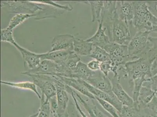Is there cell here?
<instances>
[{
	"instance_id": "6da1fadb",
	"label": "cell",
	"mask_w": 157,
	"mask_h": 117,
	"mask_svg": "<svg viewBox=\"0 0 157 117\" xmlns=\"http://www.w3.org/2000/svg\"><path fill=\"white\" fill-rule=\"evenodd\" d=\"M103 25L108 30L111 42L127 46L131 39L129 27L118 18L117 14L112 15L104 13Z\"/></svg>"
},
{
	"instance_id": "7a4b0ae2",
	"label": "cell",
	"mask_w": 157,
	"mask_h": 117,
	"mask_svg": "<svg viewBox=\"0 0 157 117\" xmlns=\"http://www.w3.org/2000/svg\"><path fill=\"white\" fill-rule=\"evenodd\" d=\"M134 17L132 25L138 31L152 32L157 28V18L148 10L146 1H133Z\"/></svg>"
},
{
	"instance_id": "3957f363",
	"label": "cell",
	"mask_w": 157,
	"mask_h": 117,
	"mask_svg": "<svg viewBox=\"0 0 157 117\" xmlns=\"http://www.w3.org/2000/svg\"><path fill=\"white\" fill-rule=\"evenodd\" d=\"M152 61L148 58H140L127 62L121 70L125 72L123 78H128L130 86L134 80L141 77H152L151 65Z\"/></svg>"
},
{
	"instance_id": "277c9868",
	"label": "cell",
	"mask_w": 157,
	"mask_h": 117,
	"mask_svg": "<svg viewBox=\"0 0 157 117\" xmlns=\"http://www.w3.org/2000/svg\"><path fill=\"white\" fill-rule=\"evenodd\" d=\"M151 32L137 31L131 38L128 45V53L130 56L138 59L146 55L152 47L149 38Z\"/></svg>"
},
{
	"instance_id": "5b68a950",
	"label": "cell",
	"mask_w": 157,
	"mask_h": 117,
	"mask_svg": "<svg viewBox=\"0 0 157 117\" xmlns=\"http://www.w3.org/2000/svg\"><path fill=\"white\" fill-rule=\"evenodd\" d=\"M109 54L114 75H118V70L129 61L137 59L128 54V46L111 42L104 48Z\"/></svg>"
},
{
	"instance_id": "8992f818",
	"label": "cell",
	"mask_w": 157,
	"mask_h": 117,
	"mask_svg": "<svg viewBox=\"0 0 157 117\" xmlns=\"http://www.w3.org/2000/svg\"><path fill=\"white\" fill-rule=\"evenodd\" d=\"M31 77L33 82L38 87L42 95L45 97V101L49 102L51 98L56 96V89L53 81L52 75L42 74H27Z\"/></svg>"
},
{
	"instance_id": "52a82bcc",
	"label": "cell",
	"mask_w": 157,
	"mask_h": 117,
	"mask_svg": "<svg viewBox=\"0 0 157 117\" xmlns=\"http://www.w3.org/2000/svg\"><path fill=\"white\" fill-rule=\"evenodd\" d=\"M2 4L8 5L10 13L33 15H36L34 13L37 11L45 9L47 5L36 1H7L2 2Z\"/></svg>"
},
{
	"instance_id": "ba28073f",
	"label": "cell",
	"mask_w": 157,
	"mask_h": 117,
	"mask_svg": "<svg viewBox=\"0 0 157 117\" xmlns=\"http://www.w3.org/2000/svg\"><path fill=\"white\" fill-rule=\"evenodd\" d=\"M53 81L56 89V98L58 106V113L62 117L67 108L69 97L66 90L67 85L56 75H52Z\"/></svg>"
},
{
	"instance_id": "9c48e42d",
	"label": "cell",
	"mask_w": 157,
	"mask_h": 117,
	"mask_svg": "<svg viewBox=\"0 0 157 117\" xmlns=\"http://www.w3.org/2000/svg\"><path fill=\"white\" fill-rule=\"evenodd\" d=\"M86 82L89 83L97 89L116 96L112 91V85L111 79L98 70L94 72L93 75Z\"/></svg>"
},
{
	"instance_id": "30bf717a",
	"label": "cell",
	"mask_w": 157,
	"mask_h": 117,
	"mask_svg": "<svg viewBox=\"0 0 157 117\" xmlns=\"http://www.w3.org/2000/svg\"><path fill=\"white\" fill-rule=\"evenodd\" d=\"M134 11L133 1H117V15L129 27L132 25Z\"/></svg>"
},
{
	"instance_id": "8fae6325",
	"label": "cell",
	"mask_w": 157,
	"mask_h": 117,
	"mask_svg": "<svg viewBox=\"0 0 157 117\" xmlns=\"http://www.w3.org/2000/svg\"><path fill=\"white\" fill-rule=\"evenodd\" d=\"M120 78L119 75H115L111 80L113 92L123 105L132 106L134 104L133 98L131 97L123 88L121 84Z\"/></svg>"
},
{
	"instance_id": "7c38bea8",
	"label": "cell",
	"mask_w": 157,
	"mask_h": 117,
	"mask_svg": "<svg viewBox=\"0 0 157 117\" xmlns=\"http://www.w3.org/2000/svg\"><path fill=\"white\" fill-rule=\"evenodd\" d=\"M19 51L22 54L24 66L25 68H28V70L35 69L38 66L42 61L41 54H36L22 47L15 42L13 44Z\"/></svg>"
},
{
	"instance_id": "4fadbf2b",
	"label": "cell",
	"mask_w": 157,
	"mask_h": 117,
	"mask_svg": "<svg viewBox=\"0 0 157 117\" xmlns=\"http://www.w3.org/2000/svg\"><path fill=\"white\" fill-rule=\"evenodd\" d=\"M75 38L73 36L69 34L56 36L52 40L49 52L63 50L73 51V42Z\"/></svg>"
},
{
	"instance_id": "5bb4252c",
	"label": "cell",
	"mask_w": 157,
	"mask_h": 117,
	"mask_svg": "<svg viewBox=\"0 0 157 117\" xmlns=\"http://www.w3.org/2000/svg\"><path fill=\"white\" fill-rule=\"evenodd\" d=\"M23 75L27 74H42L45 75H58L59 65L53 61L44 59L35 69L21 73Z\"/></svg>"
},
{
	"instance_id": "9a60e30c",
	"label": "cell",
	"mask_w": 157,
	"mask_h": 117,
	"mask_svg": "<svg viewBox=\"0 0 157 117\" xmlns=\"http://www.w3.org/2000/svg\"><path fill=\"white\" fill-rule=\"evenodd\" d=\"M82 83L87 88L90 92L92 93L95 97H96L100 99L104 100L109 103L115 107L120 112L122 109L123 105L116 96H113L109 94L100 90L92 86L89 83L82 80H81Z\"/></svg>"
},
{
	"instance_id": "2e32d148",
	"label": "cell",
	"mask_w": 157,
	"mask_h": 117,
	"mask_svg": "<svg viewBox=\"0 0 157 117\" xmlns=\"http://www.w3.org/2000/svg\"><path fill=\"white\" fill-rule=\"evenodd\" d=\"M98 30L95 33L86 40L92 43L94 47H98L104 48L111 42L109 36L105 34L106 28L103 25V18L100 22L98 23Z\"/></svg>"
},
{
	"instance_id": "e0dca14e",
	"label": "cell",
	"mask_w": 157,
	"mask_h": 117,
	"mask_svg": "<svg viewBox=\"0 0 157 117\" xmlns=\"http://www.w3.org/2000/svg\"><path fill=\"white\" fill-rule=\"evenodd\" d=\"M66 85H68L74 89L76 90L80 93L85 96L91 100H95V96L90 92L86 87L82 83L81 79L73 78L66 77L57 75Z\"/></svg>"
},
{
	"instance_id": "ac0fdd59",
	"label": "cell",
	"mask_w": 157,
	"mask_h": 117,
	"mask_svg": "<svg viewBox=\"0 0 157 117\" xmlns=\"http://www.w3.org/2000/svg\"><path fill=\"white\" fill-rule=\"evenodd\" d=\"M73 51H58L54 52H48L41 54L42 61L44 59L53 61L59 65H62L67 60Z\"/></svg>"
},
{
	"instance_id": "d6986e66",
	"label": "cell",
	"mask_w": 157,
	"mask_h": 117,
	"mask_svg": "<svg viewBox=\"0 0 157 117\" xmlns=\"http://www.w3.org/2000/svg\"><path fill=\"white\" fill-rule=\"evenodd\" d=\"M93 45L86 40L75 38L73 42V52L79 57L89 56L93 48Z\"/></svg>"
},
{
	"instance_id": "ffe728a7",
	"label": "cell",
	"mask_w": 157,
	"mask_h": 117,
	"mask_svg": "<svg viewBox=\"0 0 157 117\" xmlns=\"http://www.w3.org/2000/svg\"><path fill=\"white\" fill-rule=\"evenodd\" d=\"M94 72H95L91 71L89 69L87 65L80 61L78 62L73 72L71 78L87 81L93 75Z\"/></svg>"
},
{
	"instance_id": "44dd1931",
	"label": "cell",
	"mask_w": 157,
	"mask_h": 117,
	"mask_svg": "<svg viewBox=\"0 0 157 117\" xmlns=\"http://www.w3.org/2000/svg\"><path fill=\"white\" fill-rule=\"evenodd\" d=\"M82 2L90 5L92 22H100L103 18L104 1H86Z\"/></svg>"
},
{
	"instance_id": "7402d4cb",
	"label": "cell",
	"mask_w": 157,
	"mask_h": 117,
	"mask_svg": "<svg viewBox=\"0 0 157 117\" xmlns=\"http://www.w3.org/2000/svg\"><path fill=\"white\" fill-rule=\"evenodd\" d=\"M1 83L9 86L18 88V89L29 90L33 92L36 94L38 98L41 100L42 96L40 95L36 88V85L33 82L29 81L22 82H8V81H1Z\"/></svg>"
},
{
	"instance_id": "603a6c76",
	"label": "cell",
	"mask_w": 157,
	"mask_h": 117,
	"mask_svg": "<svg viewBox=\"0 0 157 117\" xmlns=\"http://www.w3.org/2000/svg\"><path fill=\"white\" fill-rule=\"evenodd\" d=\"M141 110L137 104L135 103L132 106L123 105L119 112L120 117H144L141 114Z\"/></svg>"
},
{
	"instance_id": "cb8c5ba5",
	"label": "cell",
	"mask_w": 157,
	"mask_h": 117,
	"mask_svg": "<svg viewBox=\"0 0 157 117\" xmlns=\"http://www.w3.org/2000/svg\"><path fill=\"white\" fill-rule=\"evenodd\" d=\"M93 48L89 57L101 62L111 60L109 54L104 48L98 47H94Z\"/></svg>"
},
{
	"instance_id": "d4e9b609",
	"label": "cell",
	"mask_w": 157,
	"mask_h": 117,
	"mask_svg": "<svg viewBox=\"0 0 157 117\" xmlns=\"http://www.w3.org/2000/svg\"><path fill=\"white\" fill-rule=\"evenodd\" d=\"M37 17V15L33 14L18 13L16 14L11 18L9 25L7 28L13 30V28L23 23L29 18L32 17Z\"/></svg>"
},
{
	"instance_id": "484cf974",
	"label": "cell",
	"mask_w": 157,
	"mask_h": 117,
	"mask_svg": "<svg viewBox=\"0 0 157 117\" xmlns=\"http://www.w3.org/2000/svg\"><path fill=\"white\" fill-rule=\"evenodd\" d=\"M95 98V100L98 101L101 107L111 116L113 117H120L119 112L112 104L96 97Z\"/></svg>"
},
{
	"instance_id": "4316f807",
	"label": "cell",
	"mask_w": 157,
	"mask_h": 117,
	"mask_svg": "<svg viewBox=\"0 0 157 117\" xmlns=\"http://www.w3.org/2000/svg\"><path fill=\"white\" fill-rule=\"evenodd\" d=\"M45 97L42 95L41 99V106L38 110L37 117H50L51 114L50 101L46 102Z\"/></svg>"
},
{
	"instance_id": "83f0119b",
	"label": "cell",
	"mask_w": 157,
	"mask_h": 117,
	"mask_svg": "<svg viewBox=\"0 0 157 117\" xmlns=\"http://www.w3.org/2000/svg\"><path fill=\"white\" fill-rule=\"evenodd\" d=\"M143 110L146 115L157 117V96L156 95L147 104L146 108Z\"/></svg>"
},
{
	"instance_id": "f1b7e54d",
	"label": "cell",
	"mask_w": 157,
	"mask_h": 117,
	"mask_svg": "<svg viewBox=\"0 0 157 117\" xmlns=\"http://www.w3.org/2000/svg\"><path fill=\"white\" fill-rule=\"evenodd\" d=\"M13 32V30L8 28L1 29V41L13 44L15 41L14 39Z\"/></svg>"
},
{
	"instance_id": "f546056e",
	"label": "cell",
	"mask_w": 157,
	"mask_h": 117,
	"mask_svg": "<svg viewBox=\"0 0 157 117\" xmlns=\"http://www.w3.org/2000/svg\"><path fill=\"white\" fill-rule=\"evenodd\" d=\"M100 70L104 75L108 77L109 73L112 72L113 70V66L111 60L101 62Z\"/></svg>"
},
{
	"instance_id": "4dcf8cb0",
	"label": "cell",
	"mask_w": 157,
	"mask_h": 117,
	"mask_svg": "<svg viewBox=\"0 0 157 117\" xmlns=\"http://www.w3.org/2000/svg\"><path fill=\"white\" fill-rule=\"evenodd\" d=\"M51 114L53 117H59L58 113V106L56 96L51 98L50 100Z\"/></svg>"
},
{
	"instance_id": "1f68e13d",
	"label": "cell",
	"mask_w": 157,
	"mask_h": 117,
	"mask_svg": "<svg viewBox=\"0 0 157 117\" xmlns=\"http://www.w3.org/2000/svg\"><path fill=\"white\" fill-rule=\"evenodd\" d=\"M38 2L41 3L45 4L46 5L52 6L54 7H56V8H60L61 9L65 10L70 11L72 10L73 9L72 7H69L67 6H63L59 5V4L56 3L52 1H36Z\"/></svg>"
},
{
	"instance_id": "d6a6232c",
	"label": "cell",
	"mask_w": 157,
	"mask_h": 117,
	"mask_svg": "<svg viewBox=\"0 0 157 117\" xmlns=\"http://www.w3.org/2000/svg\"><path fill=\"white\" fill-rule=\"evenodd\" d=\"M149 11L157 18V1H146Z\"/></svg>"
},
{
	"instance_id": "836d02e7",
	"label": "cell",
	"mask_w": 157,
	"mask_h": 117,
	"mask_svg": "<svg viewBox=\"0 0 157 117\" xmlns=\"http://www.w3.org/2000/svg\"><path fill=\"white\" fill-rule=\"evenodd\" d=\"M101 62L99 61L94 59L90 61L87 64V66L90 70L93 72L99 70L100 69Z\"/></svg>"
},
{
	"instance_id": "e575fe53",
	"label": "cell",
	"mask_w": 157,
	"mask_h": 117,
	"mask_svg": "<svg viewBox=\"0 0 157 117\" xmlns=\"http://www.w3.org/2000/svg\"><path fill=\"white\" fill-rule=\"evenodd\" d=\"M69 109L70 111V116H67L65 117H82L77 110L75 104H74L73 105H71Z\"/></svg>"
},
{
	"instance_id": "d590c367",
	"label": "cell",
	"mask_w": 157,
	"mask_h": 117,
	"mask_svg": "<svg viewBox=\"0 0 157 117\" xmlns=\"http://www.w3.org/2000/svg\"><path fill=\"white\" fill-rule=\"evenodd\" d=\"M151 73L152 77L157 76V55L151 64Z\"/></svg>"
},
{
	"instance_id": "8d00e7d4",
	"label": "cell",
	"mask_w": 157,
	"mask_h": 117,
	"mask_svg": "<svg viewBox=\"0 0 157 117\" xmlns=\"http://www.w3.org/2000/svg\"><path fill=\"white\" fill-rule=\"evenodd\" d=\"M93 107L94 111H95V114H96L98 117H109L105 115V114L103 113L102 112H101V111L98 109V108H97L96 105H95V104L94 101L93 102Z\"/></svg>"
},
{
	"instance_id": "74e56055",
	"label": "cell",
	"mask_w": 157,
	"mask_h": 117,
	"mask_svg": "<svg viewBox=\"0 0 157 117\" xmlns=\"http://www.w3.org/2000/svg\"><path fill=\"white\" fill-rule=\"evenodd\" d=\"M38 115V112H37L36 113L33 114V115H30V116L27 117H37V115Z\"/></svg>"
},
{
	"instance_id": "f35d334b",
	"label": "cell",
	"mask_w": 157,
	"mask_h": 117,
	"mask_svg": "<svg viewBox=\"0 0 157 117\" xmlns=\"http://www.w3.org/2000/svg\"><path fill=\"white\" fill-rule=\"evenodd\" d=\"M152 31H153L154 32H156V33H157V28H155V29H154Z\"/></svg>"
},
{
	"instance_id": "ab89813d",
	"label": "cell",
	"mask_w": 157,
	"mask_h": 117,
	"mask_svg": "<svg viewBox=\"0 0 157 117\" xmlns=\"http://www.w3.org/2000/svg\"><path fill=\"white\" fill-rule=\"evenodd\" d=\"M155 95H156V96H157V91H156V92H155Z\"/></svg>"
}]
</instances>
